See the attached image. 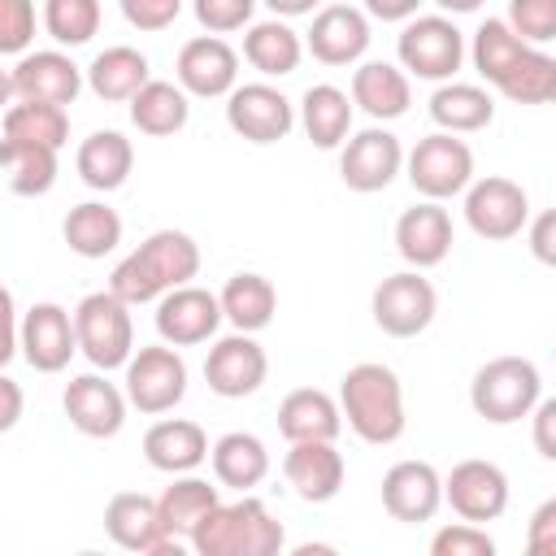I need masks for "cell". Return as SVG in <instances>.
I'll use <instances>...</instances> for the list:
<instances>
[{
    "instance_id": "obj_1",
    "label": "cell",
    "mask_w": 556,
    "mask_h": 556,
    "mask_svg": "<svg viewBox=\"0 0 556 556\" xmlns=\"http://www.w3.org/2000/svg\"><path fill=\"white\" fill-rule=\"evenodd\" d=\"M195 274H200V243L187 230L165 226V230H152L139 248H130L113 265L109 291L135 308V304H156L165 291L191 282Z\"/></svg>"
},
{
    "instance_id": "obj_2",
    "label": "cell",
    "mask_w": 556,
    "mask_h": 556,
    "mask_svg": "<svg viewBox=\"0 0 556 556\" xmlns=\"http://www.w3.org/2000/svg\"><path fill=\"white\" fill-rule=\"evenodd\" d=\"M339 413L343 426L369 443V447H387L404 434L408 413H404V387L395 378L391 365L382 361H361L339 378Z\"/></svg>"
},
{
    "instance_id": "obj_3",
    "label": "cell",
    "mask_w": 556,
    "mask_h": 556,
    "mask_svg": "<svg viewBox=\"0 0 556 556\" xmlns=\"http://www.w3.org/2000/svg\"><path fill=\"white\" fill-rule=\"evenodd\" d=\"M187 543L200 556H278L287 547V530L265 500H256L252 491H239V500L230 504L217 500Z\"/></svg>"
},
{
    "instance_id": "obj_4",
    "label": "cell",
    "mask_w": 556,
    "mask_h": 556,
    "mask_svg": "<svg viewBox=\"0 0 556 556\" xmlns=\"http://www.w3.org/2000/svg\"><path fill=\"white\" fill-rule=\"evenodd\" d=\"M543 395V374L530 356H491L469 378V404L491 426L521 421Z\"/></svg>"
},
{
    "instance_id": "obj_5",
    "label": "cell",
    "mask_w": 556,
    "mask_h": 556,
    "mask_svg": "<svg viewBox=\"0 0 556 556\" xmlns=\"http://www.w3.org/2000/svg\"><path fill=\"white\" fill-rule=\"evenodd\" d=\"M395 56L408 78L447 83L465 65V35L447 13H413L408 22H400Z\"/></svg>"
},
{
    "instance_id": "obj_6",
    "label": "cell",
    "mask_w": 556,
    "mask_h": 556,
    "mask_svg": "<svg viewBox=\"0 0 556 556\" xmlns=\"http://www.w3.org/2000/svg\"><path fill=\"white\" fill-rule=\"evenodd\" d=\"M74 339H78V352L91 361V369H100V374L122 369L130 361V352H135L130 304L117 300L109 287L83 295L74 304Z\"/></svg>"
},
{
    "instance_id": "obj_7",
    "label": "cell",
    "mask_w": 556,
    "mask_h": 556,
    "mask_svg": "<svg viewBox=\"0 0 556 556\" xmlns=\"http://www.w3.org/2000/svg\"><path fill=\"white\" fill-rule=\"evenodd\" d=\"M122 391H126V404L139 408L143 417H161V413H174L187 395V361L178 348L169 343H148V348H135L130 361L122 365Z\"/></svg>"
},
{
    "instance_id": "obj_8",
    "label": "cell",
    "mask_w": 556,
    "mask_h": 556,
    "mask_svg": "<svg viewBox=\"0 0 556 556\" xmlns=\"http://www.w3.org/2000/svg\"><path fill=\"white\" fill-rule=\"evenodd\" d=\"M404 178L421 200H452L473 182V148L460 135L434 130L404 152Z\"/></svg>"
},
{
    "instance_id": "obj_9",
    "label": "cell",
    "mask_w": 556,
    "mask_h": 556,
    "mask_svg": "<svg viewBox=\"0 0 556 556\" xmlns=\"http://www.w3.org/2000/svg\"><path fill=\"white\" fill-rule=\"evenodd\" d=\"M369 313L374 326L391 339H417L430 330L434 313H439V291L421 269H400L391 278H382L369 295Z\"/></svg>"
},
{
    "instance_id": "obj_10",
    "label": "cell",
    "mask_w": 556,
    "mask_h": 556,
    "mask_svg": "<svg viewBox=\"0 0 556 556\" xmlns=\"http://www.w3.org/2000/svg\"><path fill=\"white\" fill-rule=\"evenodd\" d=\"M465 226L486 239V243H504V239H517L530 222V195L521 182L504 178V174H486V178H473L465 191Z\"/></svg>"
},
{
    "instance_id": "obj_11",
    "label": "cell",
    "mask_w": 556,
    "mask_h": 556,
    "mask_svg": "<svg viewBox=\"0 0 556 556\" xmlns=\"http://www.w3.org/2000/svg\"><path fill=\"white\" fill-rule=\"evenodd\" d=\"M400 174H404V143L382 122H374L339 143V178L348 191L374 195V191H387Z\"/></svg>"
},
{
    "instance_id": "obj_12",
    "label": "cell",
    "mask_w": 556,
    "mask_h": 556,
    "mask_svg": "<svg viewBox=\"0 0 556 556\" xmlns=\"http://www.w3.org/2000/svg\"><path fill=\"white\" fill-rule=\"evenodd\" d=\"M226 126L248 143H278L295 126V104L269 83H235L226 96Z\"/></svg>"
},
{
    "instance_id": "obj_13",
    "label": "cell",
    "mask_w": 556,
    "mask_h": 556,
    "mask_svg": "<svg viewBox=\"0 0 556 556\" xmlns=\"http://www.w3.org/2000/svg\"><path fill=\"white\" fill-rule=\"evenodd\" d=\"M17 352L35 374H61L74 352V313L56 300H39L17 317Z\"/></svg>"
},
{
    "instance_id": "obj_14",
    "label": "cell",
    "mask_w": 556,
    "mask_h": 556,
    "mask_svg": "<svg viewBox=\"0 0 556 556\" xmlns=\"http://www.w3.org/2000/svg\"><path fill=\"white\" fill-rule=\"evenodd\" d=\"M269 378V356L265 348L256 343V334H222L213 339L208 356H204V382L213 395L222 400H243V395H256Z\"/></svg>"
},
{
    "instance_id": "obj_15",
    "label": "cell",
    "mask_w": 556,
    "mask_h": 556,
    "mask_svg": "<svg viewBox=\"0 0 556 556\" xmlns=\"http://www.w3.org/2000/svg\"><path fill=\"white\" fill-rule=\"evenodd\" d=\"M61 408H65V417H70V426L78 434H87V439H113V434H122L130 404H126V391L117 382H109L100 369H91V374H78V378L65 382Z\"/></svg>"
},
{
    "instance_id": "obj_16",
    "label": "cell",
    "mask_w": 556,
    "mask_h": 556,
    "mask_svg": "<svg viewBox=\"0 0 556 556\" xmlns=\"http://www.w3.org/2000/svg\"><path fill=\"white\" fill-rule=\"evenodd\" d=\"M443 504L460 521H495L508 508V473L495 460H456L452 473L443 478Z\"/></svg>"
},
{
    "instance_id": "obj_17",
    "label": "cell",
    "mask_w": 556,
    "mask_h": 556,
    "mask_svg": "<svg viewBox=\"0 0 556 556\" xmlns=\"http://www.w3.org/2000/svg\"><path fill=\"white\" fill-rule=\"evenodd\" d=\"M174 83L195 100H226L239 83V52L222 35H195L178 48Z\"/></svg>"
},
{
    "instance_id": "obj_18",
    "label": "cell",
    "mask_w": 556,
    "mask_h": 556,
    "mask_svg": "<svg viewBox=\"0 0 556 556\" xmlns=\"http://www.w3.org/2000/svg\"><path fill=\"white\" fill-rule=\"evenodd\" d=\"M369 17L356 4H326L313 13V26L304 30V52H313V61L339 70V65H356L369 52Z\"/></svg>"
},
{
    "instance_id": "obj_19",
    "label": "cell",
    "mask_w": 556,
    "mask_h": 556,
    "mask_svg": "<svg viewBox=\"0 0 556 556\" xmlns=\"http://www.w3.org/2000/svg\"><path fill=\"white\" fill-rule=\"evenodd\" d=\"M222 326V304L208 287L182 282L156 300V334L169 348H195L208 343Z\"/></svg>"
},
{
    "instance_id": "obj_20",
    "label": "cell",
    "mask_w": 556,
    "mask_h": 556,
    "mask_svg": "<svg viewBox=\"0 0 556 556\" xmlns=\"http://www.w3.org/2000/svg\"><path fill=\"white\" fill-rule=\"evenodd\" d=\"M104 530L122 552H139V556L174 552L178 556V539H169V530L156 513V500L143 491H117L104 504Z\"/></svg>"
},
{
    "instance_id": "obj_21",
    "label": "cell",
    "mask_w": 556,
    "mask_h": 556,
    "mask_svg": "<svg viewBox=\"0 0 556 556\" xmlns=\"http://www.w3.org/2000/svg\"><path fill=\"white\" fill-rule=\"evenodd\" d=\"M9 78H13V100H39V104H61V109L74 104L83 91V70L61 48L22 52Z\"/></svg>"
},
{
    "instance_id": "obj_22",
    "label": "cell",
    "mask_w": 556,
    "mask_h": 556,
    "mask_svg": "<svg viewBox=\"0 0 556 556\" xmlns=\"http://www.w3.org/2000/svg\"><path fill=\"white\" fill-rule=\"evenodd\" d=\"M456 243L452 213L439 200H421L395 217V252L408 261V269H434L447 261Z\"/></svg>"
},
{
    "instance_id": "obj_23",
    "label": "cell",
    "mask_w": 556,
    "mask_h": 556,
    "mask_svg": "<svg viewBox=\"0 0 556 556\" xmlns=\"http://www.w3.org/2000/svg\"><path fill=\"white\" fill-rule=\"evenodd\" d=\"M282 478L304 504H330L343 491L348 465H343V452L330 439H308V443H291L287 447Z\"/></svg>"
},
{
    "instance_id": "obj_24",
    "label": "cell",
    "mask_w": 556,
    "mask_h": 556,
    "mask_svg": "<svg viewBox=\"0 0 556 556\" xmlns=\"http://www.w3.org/2000/svg\"><path fill=\"white\" fill-rule=\"evenodd\" d=\"M382 508L395 521H430L443 508V473L430 460H395L382 473Z\"/></svg>"
},
{
    "instance_id": "obj_25",
    "label": "cell",
    "mask_w": 556,
    "mask_h": 556,
    "mask_svg": "<svg viewBox=\"0 0 556 556\" xmlns=\"http://www.w3.org/2000/svg\"><path fill=\"white\" fill-rule=\"evenodd\" d=\"M143 460L156 473H195L208 460V434L191 417H161L143 434Z\"/></svg>"
},
{
    "instance_id": "obj_26",
    "label": "cell",
    "mask_w": 556,
    "mask_h": 556,
    "mask_svg": "<svg viewBox=\"0 0 556 556\" xmlns=\"http://www.w3.org/2000/svg\"><path fill=\"white\" fill-rule=\"evenodd\" d=\"M352 109L374 122H395L413 104V78L395 61H356L352 70Z\"/></svg>"
},
{
    "instance_id": "obj_27",
    "label": "cell",
    "mask_w": 556,
    "mask_h": 556,
    "mask_svg": "<svg viewBox=\"0 0 556 556\" xmlns=\"http://www.w3.org/2000/svg\"><path fill=\"white\" fill-rule=\"evenodd\" d=\"M243 61L261 78H287L304 61V35L287 17H265L243 26Z\"/></svg>"
},
{
    "instance_id": "obj_28",
    "label": "cell",
    "mask_w": 556,
    "mask_h": 556,
    "mask_svg": "<svg viewBox=\"0 0 556 556\" xmlns=\"http://www.w3.org/2000/svg\"><path fill=\"white\" fill-rule=\"evenodd\" d=\"M208 465H213L217 486L256 491L269 478V447L252 430H226L222 439L208 443Z\"/></svg>"
},
{
    "instance_id": "obj_29",
    "label": "cell",
    "mask_w": 556,
    "mask_h": 556,
    "mask_svg": "<svg viewBox=\"0 0 556 556\" xmlns=\"http://www.w3.org/2000/svg\"><path fill=\"white\" fill-rule=\"evenodd\" d=\"M278 430L287 443H308V439H339L343 430V413L339 400L326 395L321 387H295L282 395L278 404Z\"/></svg>"
},
{
    "instance_id": "obj_30",
    "label": "cell",
    "mask_w": 556,
    "mask_h": 556,
    "mask_svg": "<svg viewBox=\"0 0 556 556\" xmlns=\"http://www.w3.org/2000/svg\"><path fill=\"white\" fill-rule=\"evenodd\" d=\"M430 122L447 135H473L495 122V96L482 83L447 78L430 91Z\"/></svg>"
},
{
    "instance_id": "obj_31",
    "label": "cell",
    "mask_w": 556,
    "mask_h": 556,
    "mask_svg": "<svg viewBox=\"0 0 556 556\" xmlns=\"http://www.w3.org/2000/svg\"><path fill=\"white\" fill-rule=\"evenodd\" d=\"M148 78H152V65H148V56H143L139 48H130V43H113V48L96 52L91 65L83 70V83H87L91 96L104 100V104H126Z\"/></svg>"
},
{
    "instance_id": "obj_32",
    "label": "cell",
    "mask_w": 556,
    "mask_h": 556,
    "mask_svg": "<svg viewBox=\"0 0 556 556\" xmlns=\"http://www.w3.org/2000/svg\"><path fill=\"white\" fill-rule=\"evenodd\" d=\"M300 126H304V135H308V143L313 148H321V152H334L348 135H352V117H356V109H352V96L343 91V87H334V83H313L304 96H300Z\"/></svg>"
},
{
    "instance_id": "obj_33",
    "label": "cell",
    "mask_w": 556,
    "mask_h": 556,
    "mask_svg": "<svg viewBox=\"0 0 556 556\" xmlns=\"http://www.w3.org/2000/svg\"><path fill=\"white\" fill-rule=\"evenodd\" d=\"M126 104H130L135 130L148 135V139H169L191 122V96L178 83H165V78H148Z\"/></svg>"
},
{
    "instance_id": "obj_34",
    "label": "cell",
    "mask_w": 556,
    "mask_h": 556,
    "mask_svg": "<svg viewBox=\"0 0 556 556\" xmlns=\"http://www.w3.org/2000/svg\"><path fill=\"white\" fill-rule=\"evenodd\" d=\"M74 165L91 191H117V187H126V178L135 169V143L122 130H91L78 143Z\"/></svg>"
},
{
    "instance_id": "obj_35",
    "label": "cell",
    "mask_w": 556,
    "mask_h": 556,
    "mask_svg": "<svg viewBox=\"0 0 556 556\" xmlns=\"http://www.w3.org/2000/svg\"><path fill=\"white\" fill-rule=\"evenodd\" d=\"M217 304H222V321H230L243 334H256V330H265L274 321L278 291H274V282L265 274L243 269V274H230L226 278V287L217 291Z\"/></svg>"
},
{
    "instance_id": "obj_36",
    "label": "cell",
    "mask_w": 556,
    "mask_h": 556,
    "mask_svg": "<svg viewBox=\"0 0 556 556\" xmlns=\"http://www.w3.org/2000/svg\"><path fill=\"white\" fill-rule=\"evenodd\" d=\"M534 43H526L504 17H486L478 30H473V43L465 48V56L473 61V70H478V78L486 83V87H504V78L521 65V56L530 52Z\"/></svg>"
},
{
    "instance_id": "obj_37",
    "label": "cell",
    "mask_w": 556,
    "mask_h": 556,
    "mask_svg": "<svg viewBox=\"0 0 556 556\" xmlns=\"http://www.w3.org/2000/svg\"><path fill=\"white\" fill-rule=\"evenodd\" d=\"M61 239L74 256L83 261H104L117 243H122V217L117 208H109L104 200H83L65 213L61 222Z\"/></svg>"
},
{
    "instance_id": "obj_38",
    "label": "cell",
    "mask_w": 556,
    "mask_h": 556,
    "mask_svg": "<svg viewBox=\"0 0 556 556\" xmlns=\"http://www.w3.org/2000/svg\"><path fill=\"white\" fill-rule=\"evenodd\" d=\"M0 169L9 174V191L13 195H48L56 187L61 174V152L43 148V143H26V139H4L0 135Z\"/></svg>"
},
{
    "instance_id": "obj_39",
    "label": "cell",
    "mask_w": 556,
    "mask_h": 556,
    "mask_svg": "<svg viewBox=\"0 0 556 556\" xmlns=\"http://www.w3.org/2000/svg\"><path fill=\"white\" fill-rule=\"evenodd\" d=\"M222 491L200 473H174V482L156 495V513L169 530V539H191V530L213 513Z\"/></svg>"
},
{
    "instance_id": "obj_40",
    "label": "cell",
    "mask_w": 556,
    "mask_h": 556,
    "mask_svg": "<svg viewBox=\"0 0 556 556\" xmlns=\"http://www.w3.org/2000/svg\"><path fill=\"white\" fill-rule=\"evenodd\" d=\"M4 139H26V143H43V148H65L70 139V113L61 104H39V100H13L0 117Z\"/></svg>"
},
{
    "instance_id": "obj_41",
    "label": "cell",
    "mask_w": 556,
    "mask_h": 556,
    "mask_svg": "<svg viewBox=\"0 0 556 556\" xmlns=\"http://www.w3.org/2000/svg\"><path fill=\"white\" fill-rule=\"evenodd\" d=\"M39 22L61 48H83L100 35L104 9H100V0H43Z\"/></svg>"
},
{
    "instance_id": "obj_42",
    "label": "cell",
    "mask_w": 556,
    "mask_h": 556,
    "mask_svg": "<svg viewBox=\"0 0 556 556\" xmlns=\"http://www.w3.org/2000/svg\"><path fill=\"white\" fill-rule=\"evenodd\" d=\"M500 96L513 104H547L556 96V56L547 48H530L521 65L504 78Z\"/></svg>"
},
{
    "instance_id": "obj_43",
    "label": "cell",
    "mask_w": 556,
    "mask_h": 556,
    "mask_svg": "<svg viewBox=\"0 0 556 556\" xmlns=\"http://www.w3.org/2000/svg\"><path fill=\"white\" fill-rule=\"evenodd\" d=\"M504 22L534 48H547L556 39V0H508Z\"/></svg>"
},
{
    "instance_id": "obj_44",
    "label": "cell",
    "mask_w": 556,
    "mask_h": 556,
    "mask_svg": "<svg viewBox=\"0 0 556 556\" xmlns=\"http://www.w3.org/2000/svg\"><path fill=\"white\" fill-rule=\"evenodd\" d=\"M430 556H495V539L478 521H452L434 530Z\"/></svg>"
},
{
    "instance_id": "obj_45",
    "label": "cell",
    "mask_w": 556,
    "mask_h": 556,
    "mask_svg": "<svg viewBox=\"0 0 556 556\" xmlns=\"http://www.w3.org/2000/svg\"><path fill=\"white\" fill-rule=\"evenodd\" d=\"M35 43V0H0V56H22Z\"/></svg>"
},
{
    "instance_id": "obj_46",
    "label": "cell",
    "mask_w": 556,
    "mask_h": 556,
    "mask_svg": "<svg viewBox=\"0 0 556 556\" xmlns=\"http://www.w3.org/2000/svg\"><path fill=\"white\" fill-rule=\"evenodd\" d=\"M256 4L261 0H191V13L208 35H230L252 22Z\"/></svg>"
},
{
    "instance_id": "obj_47",
    "label": "cell",
    "mask_w": 556,
    "mask_h": 556,
    "mask_svg": "<svg viewBox=\"0 0 556 556\" xmlns=\"http://www.w3.org/2000/svg\"><path fill=\"white\" fill-rule=\"evenodd\" d=\"M117 4H122V17L135 30L156 35V30H169L178 22V13H182L187 0H117Z\"/></svg>"
},
{
    "instance_id": "obj_48",
    "label": "cell",
    "mask_w": 556,
    "mask_h": 556,
    "mask_svg": "<svg viewBox=\"0 0 556 556\" xmlns=\"http://www.w3.org/2000/svg\"><path fill=\"white\" fill-rule=\"evenodd\" d=\"M526 417L534 421V452L543 460H556V400H543L539 395V404Z\"/></svg>"
},
{
    "instance_id": "obj_49",
    "label": "cell",
    "mask_w": 556,
    "mask_h": 556,
    "mask_svg": "<svg viewBox=\"0 0 556 556\" xmlns=\"http://www.w3.org/2000/svg\"><path fill=\"white\" fill-rule=\"evenodd\" d=\"M530 552L534 556L556 552V500H543L539 513L530 517Z\"/></svg>"
},
{
    "instance_id": "obj_50",
    "label": "cell",
    "mask_w": 556,
    "mask_h": 556,
    "mask_svg": "<svg viewBox=\"0 0 556 556\" xmlns=\"http://www.w3.org/2000/svg\"><path fill=\"white\" fill-rule=\"evenodd\" d=\"M17 356V300L13 291L0 282V369Z\"/></svg>"
},
{
    "instance_id": "obj_51",
    "label": "cell",
    "mask_w": 556,
    "mask_h": 556,
    "mask_svg": "<svg viewBox=\"0 0 556 556\" xmlns=\"http://www.w3.org/2000/svg\"><path fill=\"white\" fill-rule=\"evenodd\" d=\"M26 413V391L22 382H13L4 369H0V434H9Z\"/></svg>"
},
{
    "instance_id": "obj_52",
    "label": "cell",
    "mask_w": 556,
    "mask_h": 556,
    "mask_svg": "<svg viewBox=\"0 0 556 556\" xmlns=\"http://www.w3.org/2000/svg\"><path fill=\"white\" fill-rule=\"evenodd\" d=\"M526 230H530V252H534V261L552 265V261H556V243H552V235H556V213H539L534 222H526Z\"/></svg>"
},
{
    "instance_id": "obj_53",
    "label": "cell",
    "mask_w": 556,
    "mask_h": 556,
    "mask_svg": "<svg viewBox=\"0 0 556 556\" xmlns=\"http://www.w3.org/2000/svg\"><path fill=\"white\" fill-rule=\"evenodd\" d=\"M361 9L369 22H408L421 9V0H361Z\"/></svg>"
},
{
    "instance_id": "obj_54",
    "label": "cell",
    "mask_w": 556,
    "mask_h": 556,
    "mask_svg": "<svg viewBox=\"0 0 556 556\" xmlns=\"http://www.w3.org/2000/svg\"><path fill=\"white\" fill-rule=\"evenodd\" d=\"M261 4H265L274 17H287V22H291V17H304V13H313L321 0H261Z\"/></svg>"
},
{
    "instance_id": "obj_55",
    "label": "cell",
    "mask_w": 556,
    "mask_h": 556,
    "mask_svg": "<svg viewBox=\"0 0 556 556\" xmlns=\"http://www.w3.org/2000/svg\"><path fill=\"white\" fill-rule=\"evenodd\" d=\"M434 4H439L447 17H456V13H478V9H482V0H434Z\"/></svg>"
},
{
    "instance_id": "obj_56",
    "label": "cell",
    "mask_w": 556,
    "mask_h": 556,
    "mask_svg": "<svg viewBox=\"0 0 556 556\" xmlns=\"http://www.w3.org/2000/svg\"><path fill=\"white\" fill-rule=\"evenodd\" d=\"M13 104V78H9V70H0V113Z\"/></svg>"
}]
</instances>
